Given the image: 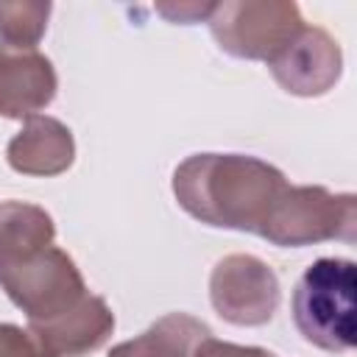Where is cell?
I'll return each mask as SVG.
<instances>
[{
	"label": "cell",
	"instance_id": "6da1fadb",
	"mask_svg": "<svg viewBox=\"0 0 357 357\" xmlns=\"http://www.w3.org/2000/svg\"><path fill=\"white\" fill-rule=\"evenodd\" d=\"M287 178L273 165L245 153H195L173 173L178 206L218 229L259 231Z\"/></svg>",
	"mask_w": 357,
	"mask_h": 357
},
{
	"label": "cell",
	"instance_id": "7a4b0ae2",
	"mask_svg": "<svg viewBox=\"0 0 357 357\" xmlns=\"http://www.w3.org/2000/svg\"><path fill=\"white\" fill-rule=\"evenodd\" d=\"M293 321L301 337L324 351H351L357 343V268L351 259L321 257L296 282Z\"/></svg>",
	"mask_w": 357,
	"mask_h": 357
},
{
	"label": "cell",
	"instance_id": "3957f363",
	"mask_svg": "<svg viewBox=\"0 0 357 357\" xmlns=\"http://www.w3.org/2000/svg\"><path fill=\"white\" fill-rule=\"evenodd\" d=\"M357 198L351 192H329L326 187H293L282 192L257 231L262 240L282 248H301L326 240L354 243Z\"/></svg>",
	"mask_w": 357,
	"mask_h": 357
},
{
	"label": "cell",
	"instance_id": "277c9868",
	"mask_svg": "<svg viewBox=\"0 0 357 357\" xmlns=\"http://www.w3.org/2000/svg\"><path fill=\"white\" fill-rule=\"evenodd\" d=\"M0 287L28 315V324H42L67 312L89 293L78 265L56 243L3 262Z\"/></svg>",
	"mask_w": 357,
	"mask_h": 357
},
{
	"label": "cell",
	"instance_id": "5b68a950",
	"mask_svg": "<svg viewBox=\"0 0 357 357\" xmlns=\"http://www.w3.org/2000/svg\"><path fill=\"white\" fill-rule=\"evenodd\" d=\"M212 36L220 50L251 59V61H273L301 31L304 17L296 3L284 0H237V3H215L209 14Z\"/></svg>",
	"mask_w": 357,
	"mask_h": 357
},
{
	"label": "cell",
	"instance_id": "8992f818",
	"mask_svg": "<svg viewBox=\"0 0 357 357\" xmlns=\"http://www.w3.org/2000/svg\"><path fill=\"white\" fill-rule=\"evenodd\" d=\"M279 279L259 257L229 254L209 276V298L215 312L234 326L268 324L279 307Z\"/></svg>",
	"mask_w": 357,
	"mask_h": 357
},
{
	"label": "cell",
	"instance_id": "52a82bcc",
	"mask_svg": "<svg viewBox=\"0 0 357 357\" xmlns=\"http://www.w3.org/2000/svg\"><path fill=\"white\" fill-rule=\"evenodd\" d=\"M273 78L290 95L315 98L329 92L343 70V56L337 42L315 25H304V31L268 64Z\"/></svg>",
	"mask_w": 357,
	"mask_h": 357
},
{
	"label": "cell",
	"instance_id": "ba28073f",
	"mask_svg": "<svg viewBox=\"0 0 357 357\" xmlns=\"http://www.w3.org/2000/svg\"><path fill=\"white\" fill-rule=\"evenodd\" d=\"M59 89L56 70L39 50L0 45V114L28 120L42 112Z\"/></svg>",
	"mask_w": 357,
	"mask_h": 357
},
{
	"label": "cell",
	"instance_id": "9c48e42d",
	"mask_svg": "<svg viewBox=\"0 0 357 357\" xmlns=\"http://www.w3.org/2000/svg\"><path fill=\"white\" fill-rule=\"evenodd\" d=\"M28 329L50 349V354L84 357L106 343V337L114 329V312L100 296L86 293L67 312L50 321H42V324H28Z\"/></svg>",
	"mask_w": 357,
	"mask_h": 357
},
{
	"label": "cell",
	"instance_id": "30bf717a",
	"mask_svg": "<svg viewBox=\"0 0 357 357\" xmlns=\"http://www.w3.org/2000/svg\"><path fill=\"white\" fill-rule=\"evenodd\" d=\"M6 159L22 176H59L75 159L73 131L56 117L33 114L25 120L22 131L11 137Z\"/></svg>",
	"mask_w": 357,
	"mask_h": 357
},
{
	"label": "cell",
	"instance_id": "8fae6325",
	"mask_svg": "<svg viewBox=\"0 0 357 357\" xmlns=\"http://www.w3.org/2000/svg\"><path fill=\"white\" fill-rule=\"evenodd\" d=\"M209 326L187 312H167L142 335L117 343L109 357H198Z\"/></svg>",
	"mask_w": 357,
	"mask_h": 357
},
{
	"label": "cell",
	"instance_id": "7c38bea8",
	"mask_svg": "<svg viewBox=\"0 0 357 357\" xmlns=\"http://www.w3.org/2000/svg\"><path fill=\"white\" fill-rule=\"evenodd\" d=\"M53 240L56 226L42 206L25 201L0 204V262L28 257L39 248L53 245Z\"/></svg>",
	"mask_w": 357,
	"mask_h": 357
},
{
	"label": "cell",
	"instance_id": "4fadbf2b",
	"mask_svg": "<svg viewBox=\"0 0 357 357\" xmlns=\"http://www.w3.org/2000/svg\"><path fill=\"white\" fill-rule=\"evenodd\" d=\"M50 3L36 0H6L0 3V42L3 47L36 50V42L45 36Z\"/></svg>",
	"mask_w": 357,
	"mask_h": 357
},
{
	"label": "cell",
	"instance_id": "5bb4252c",
	"mask_svg": "<svg viewBox=\"0 0 357 357\" xmlns=\"http://www.w3.org/2000/svg\"><path fill=\"white\" fill-rule=\"evenodd\" d=\"M0 357H56L31 332L14 324H0Z\"/></svg>",
	"mask_w": 357,
	"mask_h": 357
},
{
	"label": "cell",
	"instance_id": "9a60e30c",
	"mask_svg": "<svg viewBox=\"0 0 357 357\" xmlns=\"http://www.w3.org/2000/svg\"><path fill=\"white\" fill-rule=\"evenodd\" d=\"M156 11L170 22L192 25L198 20H209V14L215 11V3H156Z\"/></svg>",
	"mask_w": 357,
	"mask_h": 357
},
{
	"label": "cell",
	"instance_id": "2e32d148",
	"mask_svg": "<svg viewBox=\"0 0 357 357\" xmlns=\"http://www.w3.org/2000/svg\"><path fill=\"white\" fill-rule=\"evenodd\" d=\"M198 357H276L268 349L259 346H237V343H226V340H215L212 335L201 343Z\"/></svg>",
	"mask_w": 357,
	"mask_h": 357
}]
</instances>
